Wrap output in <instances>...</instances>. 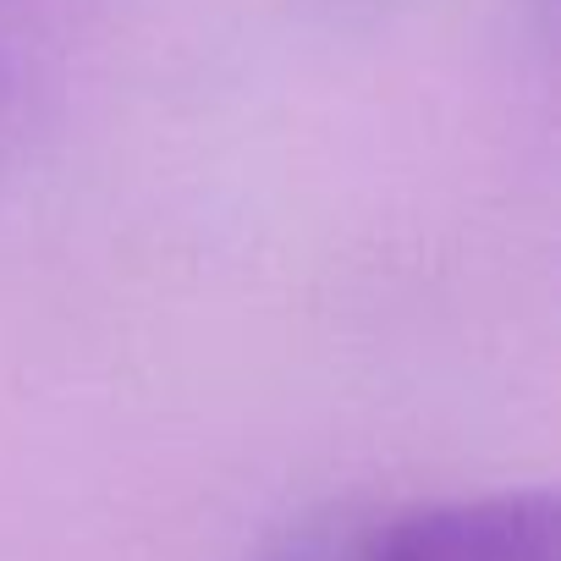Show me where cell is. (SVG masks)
<instances>
[{
    "instance_id": "1",
    "label": "cell",
    "mask_w": 561,
    "mask_h": 561,
    "mask_svg": "<svg viewBox=\"0 0 561 561\" xmlns=\"http://www.w3.org/2000/svg\"><path fill=\"white\" fill-rule=\"evenodd\" d=\"M336 561H561V506L539 484L424 501L380 517Z\"/></svg>"
},
{
    "instance_id": "2",
    "label": "cell",
    "mask_w": 561,
    "mask_h": 561,
    "mask_svg": "<svg viewBox=\"0 0 561 561\" xmlns=\"http://www.w3.org/2000/svg\"><path fill=\"white\" fill-rule=\"evenodd\" d=\"M28 127V61L18 56L12 28H0V160L18 149Z\"/></svg>"
}]
</instances>
